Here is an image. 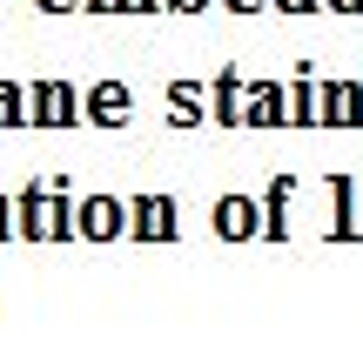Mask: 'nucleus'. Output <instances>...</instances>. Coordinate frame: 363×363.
<instances>
[{
	"label": "nucleus",
	"mask_w": 363,
	"mask_h": 363,
	"mask_svg": "<svg viewBox=\"0 0 363 363\" xmlns=\"http://www.w3.org/2000/svg\"><path fill=\"white\" fill-rule=\"evenodd\" d=\"M216 229L229 235V242L256 235V202H242V195H222V202H216Z\"/></svg>",
	"instance_id": "obj_1"
},
{
	"label": "nucleus",
	"mask_w": 363,
	"mask_h": 363,
	"mask_svg": "<svg viewBox=\"0 0 363 363\" xmlns=\"http://www.w3.org/2000/svg\"><path fill=\"white\" fill-rule=\"evenodd\" d=\"M363 121V94L357 88H323V128H357Z\"/></svg>",
	"instance_id": "obj_2"
},
{
	"label": "nucleus",
	"mask_w": 363,
	"mask_h": 363,
	"mask_svg": "<svg viewBox=\"0 0 363 363\" xmlns=\"http://www.w3.org/2000/svg\"><path fill=\"white\" fill-rule=\"evenodd\" d=\"M34 108H40V121H48V128H61V121L74 115V94H67L61 81H48V88L34 94Z\"/></svg>",
	"instance_id": "obj_3"
},
{
	"label": "nucleus",
	"mask_w": 363,
	"mask_h": 363,
	"mask_svg": "<svg viewBox=\"0 0 363 363\" xmlns=\"http://www.w3.org/2000/svg\"><path fill=\"white\" fill-rule=\"evenodd\" d=\"M169 229H175V208H169V202H142V208H135V235H148V242H162Z\"/></svg>",
	"instance_id": "obj_4"
},
{
	"label": "nucleus",
	"mask_w": 363,
	"mask_h": 363,
	"mask_svg": "<svg viewBox=\"0 0 363 363\" xmlns=\"http://www.w3.org/2000/svg\"><path fill=\"white\" fill-rule=\"evenodd\" d=\"M81 229L88 235H115V229H128V216H121V202H88L81 208Z\"/></svg>",
	"instance_id": "obj_5"
},
{
	"label": "nucleus",
	"mask_w": 363,
	"mask_h": 363,
	"mask_svg": "<svg viewBox=\"0 0 363 363\" xmlns=\"http://www.w3.org/2000/svg\"><path fill=\"white\" fill-rule=\"evenodd\" d=\"M88 108H94V121H121V115H128V88H121V81H101Z\"/></svg>",
	"instance_id": "obj_6"
},
{
	"label": "nucleus",
	"mask_w": 363,
	"mask_h": 363,
	"mask_svg": "<svg viewBox=\"0 0 363 363\" xmlns=\"http://www.w3.org/2000/svg\"><path fill=\"white\" fill-rule=\"evenodd\" d=\"M13 121H21V88L0 81V128H13Z\"/></svg>",
	"instance_id": "obj_7"
},
{
	"label": "nucleus",
	"mask_w": 363,
	"mask_h": 363,
	"mask_svg": "<svg viewBox=\"0 0 363 363\" xmlns=\"http://www.w3.org/2000/svg\"><path fill=\"white\" fill-rule=\"evenodd\" d=\"M276 115H283V94H276V88H262V94H256V128H269Z\"/></svg>",
	"instance_id": "obj_8"
},
{
	"label": "nucleus",
	"mask_w": 363,
	"mask_h": 363,
	"mask_svg": "<svg viewBox=\"0 0 363 363\" xmlns=\"http://www.w3.org/2000/svg\"><path fill=\"white\" fill-rule=\"evenodd\" d=\"M169 101H175V115H182V121H189V115H195V108H202V101H195V94H189V88H169Z\"/></svg>",
	"instance_id": "obj_9"
},
{
	"label": "nucleus",
	"mask_w": 363,
	"mask_h": 363,
	"mask_svg": "<svg viewBox=\"0 0 363 363\" xmlns=\"http://www.w3.org/2000/svg\"><path fill=\"white\" fill-rule=\"evenodd\" d=\"M115 7H121V13H128V7H135V13H148V7H162V0H115Z\"/></svg>",
	"instance_id": "obj_10"
},
{
	"label": "nucleus",
	"mask_w": 363,
	"mask_h": 363,
	"mask_svg": "<svg viewBox=\"0 0 363 363\" xmlns=\"http://www.w3.org/2000/svg\"><path fill=\"white\" fill-rule=\"evenodd\" d=\"M169 7H182V13H202V7H208V0H169Z\"/></svg>",
	"instance_id": "obj_11"
},
{
	"label": "nucleus",
	"mask_w": 363,
	"mask_h": 363,
	"mask_svg": "<svg viewBox=\"0 0 363 363\" xmlns=\"http://www.w3.org/2000/svg\"><path fill=\"white\" fill-rule=\"evenodd\" d=\"M330 7H337V13H363V0H330Z\"/></svg>",
	"instance_id": "obj_12"
},
{
	"label": "nucleus",
	"mask_w": 363,
	"mask_h": 363,
	"mask_svg": "<svg viewBox=\"0 0 363 363\" xmlns=\"http://www.w3.org/2000/svg\"><path fill=\"white\" fill-rule=\"evenodd\" d=\"M229 7H235V13H249V7H262V0H229Z\"/></svg>",
	"instance_id": "obj_13"
},
{
	"label": "nucleus",
	"mask_w": 363,
	"mask_h": 363,
	"mask_svg": "<svg viewBox=\"0 0 363 363\" xmlns=\"http://www.w3.org/2000/svg\"><path fill=\"white\" fill-rule=\"evenodd\" d=\"M283 7H289V13H303V7H316V0H283Z\"/></svg>",
	"instance_id": "obj_14"
},
{
	"label": "nucleus",
	"mask_w": 363,
	"mask_h": 363,
	"mask_svg": "<svg viewBox=\"0 0 363 363\" xmlns=\"http://www.w3.org/2000/svg\"><path fill=\"white\" fill-rule=\"evenodd\" d=\"M88 7H115V0H88Z\"/></svg>",
	"instance_id": "obj_15"
},
{
	"label": "nucleus",
	"mask_w": 363,
	"mask_h": 363,
	"mask_svg": "<svg viewBox=\"0 0 363 363\" xmlns=\"http://www.w3.org/2000/svg\"><path fill=\"white\" fill-rule=\"evenodd\" d=\"M40 7H67V0H40Z\"/></svg>",
	"instance_id": "obj_16"
},
{
	"label": "nucleus",
	"mask_w": 363,
	"mask_h": 363,
	"mask_svg": "<svg viewBox=\"0 0 363 363\" xmlns=\"http://www.w3.org/2000/svg\"><path fill=\"white\" fill-rule=\"evenodd\" d=\"M0 222H7V208H0Z\"/></svg>",
	"instance_id": "obj_17"
}]
</instances>
